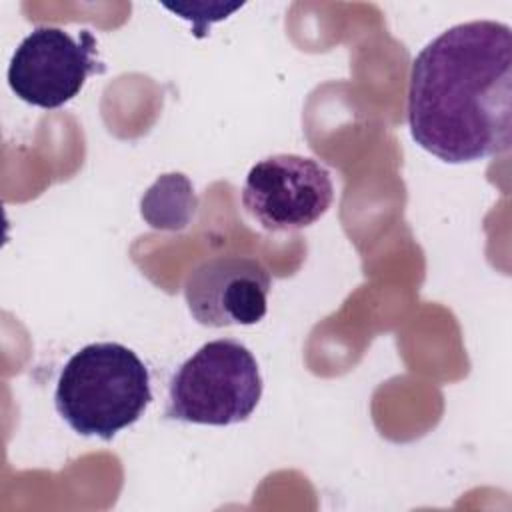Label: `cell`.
I'll return each instance as SVG.
<instances>
[{"instance_id":"obj_5","label":"cell","mask_w":512,"mask_h":512,"mask_svg":"<svg viewBox=\"0 0 512 512\" xmlns=\"http://www.w3.org/2000/svg\"><path fill=\"white\" fill-rule=\"evenodd\" d=\"M94 72H104V66L96 60V38L88 30L74 38L58 26H38L12 54L8 84L20 100L52 110L78 96Z\"/></svg>"},{"instance_id":"obj_1","label":"cell","mask_w":512,"mask_h":512,"mask_svg":"<svg viewBox=\"0 0 512 512\" xmlns=\"http://www.w3.org/2000/svg\"><path fill=\"white\" fill-rule=\"evenodd\" d=\"M408 126L414 142L448 164L510 150L512 30L496 20L456 24L412 62Z\"/></svg>"},{"instance_id":"obj_4","label":"cell","mask_w":512,"mask_h":512,"mask_svg":"<svg viewBox=\"0 0 512 512\" xmlns=\"http://www.w3.org/2000/svg\"><path fill=\"white\" fill-rule=\"evenodd\" d=\"M334 200L328 168L300 154L256 162L242 186V206L268 232H294L318 222Z\"/></svg>"},{"instance_id":"obj_3","label":"cell","mask_w":512,"mask_h":512,"mask_svg":"<svg viewBox=\"0 0 512 512\" xmlns=\"http://www.w3.org/2000/svg\"><path fill=\"white\" fill-rule=\"evenodd\" d=\"M262 396L254 354L220 338L200 346L170 378L166 418L188 424L230 426L252 416Z\"/></svg>"},{"instance_id":"obj_6","label":"cell","mask_w":512,"mask_h":512,"mask_svg":"<svg viewBox=\"0 0 512 512\" xmlns=\"http://www.w3.org/2000/svg\"><path fill=\"white\" fill-rule=\"evenodd\" d=\"M272 278L250 256H214L186 276L184 296L192 318L208 328L252 326L266 316Z\"/></svg>"},{"instance_id":"obj_2","label":"cell","mask_w":512,"mask_h":512,"mask_svg":"<svg viewBox=\"0 0 512 512\" xmlns=\"http://www.w3.org/2000/svg\"><path fill=\"white\" fill-rule=\"evenodd\" d=\"M152 400L150 374L138 354L118 342H94L64 364L54 404L82 436L112 440L132 426Z\"/></svg>"}]
</instances>
